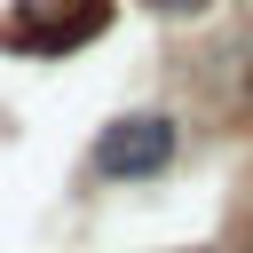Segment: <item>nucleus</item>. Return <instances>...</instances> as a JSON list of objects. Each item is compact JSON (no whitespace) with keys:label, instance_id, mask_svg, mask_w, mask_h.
<instances>
[{"label":"nucleus","instance_id":"obj_2","mask_svg":"<svg viewBox=\"0 0 253 253\" xmlns=\"http://www.w3.org/2000/svg\"><path fill=\"white\" fill-rule=\"evenodd\" d=\"M142 8H150V16H174V24H182V16H206L213 0H142Z\"/></svg>","mask_w":253,"mask_h":253},{"label":"nucleus","instance_id":"obj_3","mask_svg":"<svg viewBox=\"0 0 253 253\" xmlns=\"http://www.w3.org/2000/svg\"><path fill=\"white\" fill-rule=\"evenodd\" d=\"M245 221H253V206H245Z\"/></svg>","mask_w":253,"mask_h":253},{"label":"nucleus","instance_id":"obj_1","mask_svg":"<svg viewBox=\"0 0 253 253\" xmlns=\"http://www.w3.org/2000/svg\"><path fill=\"white\" fill-rule=\"evenodd\" d=\"M174 150H182V126L166 111H126L95 134V174L103 182H150L174 166Z\"/></svg>","mask_w":253,"mask_h":253}]
</instances>
